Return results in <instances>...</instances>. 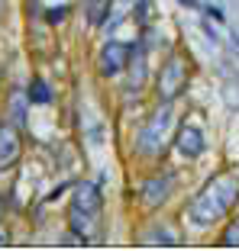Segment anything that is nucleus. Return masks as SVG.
Instances as JSON below:
<instances>
[{
  "label": "nucleus",
  "instance_id": "obj_1",
  "mask_svg": "<svg viewBox=\"0 0 239 251\" xmlns=\"http://www.w3.org/2000/svg\"><path fill=\"white\" fill-rule=\"evenodd\" d=\"M100 216H104V190L100 184H81L75 187V197H71V209H68V226L78 232V235L90 238L100 229Z\"/></svg>",
  "mask_w": 239,
  "mask_h": 251
},
{
  "label": "nucleus",
  "instance_id": "obj_2",
  "mask_svg": "<svg viewBox=\"0 0 239 251\" xmlns=\"http://www.w3.org/2000/svg\"><path fill=\"white\" fill-rule=\"evenodd\" d=\"M168 126H172V103H162L149 116V123L139 129V135H136V155H142V158H158L162 155Z\"/></svg>",
  "mask_w": 239,
  "mask_h": 251
},
{
  "label": "nucleus",
  "instance_id": "obj_3",
  "mask_svg": "<svg viewBox=\"0 0 239 251\" xmlns=\"http://www.w3.org/2000/svg\"><path fill=\"white\" fill-rule=\"evenodd\" d=\"M187 87V61L181 52H172L168 58L158 65V74H155V97L162 103H172L175 97Z\"/></svg>",
  "mask_w": 239,
  "mask_h": 251
},
{
  "label": "nucleus",
  "instance_id": "obj_4",
  "mask_svg": "<svg viewBox=\"0 0 239 251\" xmlns=\"http://www.w3.org/2000/svg\"><path fill=\"white\" fill-rule=\"evenodd\" d=\"M230 213V209L220 203L217 197L210 190H201V193H194V197L187 200V209H184V216H187V222L194 226V229H210V226H217L223 216Z\"/></svg>",
  "mask_w": 239,
  "mask_h": 251
},
{
  "label": "nucleus",
  "instance_id": "obj_5",
  "mask_svg": "<svg viewBox=\"0 0 239 251\" xmlns=\"http://www.w3.org/2000/svg\"><path fill=\"white\" fill-rule=\"evenodd\" d=\"M129 58H133V45L110 39V42L100 49V55H97V71H100V77H117L120 71H126V68H129Z\"/></svg>",
  "mask_w": 239,
  "mask_h": 251
},
{
  "label": "nucleus",
  "instance_id": "obj_6",
  "mask_svg": "<svg viewBox=\"0 0 239 251\" xmlns=\"http://www.w3.org/2000/svg\"><path fill=\"white\" fill-rule=\"evenodd\" d=\"M204 190H210L226 209H233L239 203V174H233V171H217V174L204 184Z\"/></svg>",
  "mask_w": 239,
  "mask_h": 251
},
{
  "label": "nucleus",
  "instance_id": "obj_7",
  "mask_svg": "<svg viewBox=\"0 0 239 251\" xmlns=\"http://www.w3.org/2000/svg\"><path fill=\"white\" fill-rule=\"evenodd\" d=\"M23 155V139L16 123H0V171H10Z\"/></svg>",
  "mask_w": 239,
  "mask_h": 251
},
{
  "label": "nucleus",
  "instance_id": "obj_8",
  "mask_svg": "<svg viewBox=\"0 0 239 251\" xmlns=\"http://www.w3.org/2000/svg\"><path fill=\"white\" fill-rule=\"evenodd\" d=\"M175 148H178L184 158H201L204 155V148H207V139H204V129L194 123H184L178 126V135H175Z\"/></svg>",
  "mask_w": 239,
  "mask_h": 251
},
{
  "label": "nucleus",
  "instance_id": "obj_9",
  "mask_svg": "<svg viewBox=\"0 0 239 251\" xmlns=\"http://www.w3.org/2000/svg\"><path fill=\"white\" fill-rule=\"evenodd\" d=\"M172 187H175V174H172V171H162V174H155V177H149L146 184H142L139 200H142L149 209H155L158 203H165V200H168Z\"/></svg>",
  "mask_w": 239,
  "mask_h": 251
},
{
  "label": "nucleus",
  "instance_id": "obj_10",
  "mask_svg": "<svg viewBox=\"0 0 239 251\" xmlns=\"http://www.w3.org/2000/svg\"><path fill=\"white\" fill-rule=\"evenodd\" d=\"M30 90L26 87H20V84H16V87H10L7 90V113H10V123H16L23 129V126H26V113H30Z\"/></svg>",
  "mask_w": 239,
  "mask_h": 251
},
{
  "label": "nucleus",
  "instance_id": "obj_11",
  "mask_svg": "<svg viewBox=\"0 0 239 251\" xmlns=\"http://www.w3.org/2000/svg\"><path fill=\"white\" fill-rule=\"evenodd\" d=\"M146 245H181V235L168 226V222H152V229L142 235Z\"/></svg>",
  "mask_w": 239,
  "mask_h": 251
},
{
  "label": "nucleus",
  "instance_id": "obj_12",
  "mask_svg": "<svg viewBox=\"0 0 239 251\" xmlns=\"http://www.w3.org/2000/svg\"><path fill=\"white\" fill-rule=\"evenodd\" d=\"M26 90H30V100H32V103H39V106H49V103L55 100L52 87H49V84H45L42 77H32V81H30V87H26Z\"/></svg>",
  "mask_w": 239,
  "mask_h": 251
},
{
  "label": "nucleus",
  "instance_id": "obj_13",
  "mask_svg": "<svg viewBox=\"0 0 239 251\" xmlns=\"http://www.w3.org/2000/svg\"><path fill=\"white\" fill-rule=\"evenodd\" d=\"M220 245H226V248H239V216L226 226V232L220 235Z\"/></svg>",
  "mask_w": 239,
  "mask_h": 251
},
{
  "label": "nucleus",
  "instance_id": "obj_14",
  "mask_svg": "<svg viewBox=\"0 0 239 251\" xmlns=\"http://www.w3.org/2000/svg\"><path fill=\"white\" fill-rule=\"evenodd\" d=\"M84 10H88L90 23H100V16H104V10H107V0H84Z\"/></svg>",
  "mask_w": 239,
  "mask_h": 251
},
{
  "label": "nucleus",
  "instance_id": "obj_15",
  "mask_svg": "<svg viewBox=\"0 0 239 251\" xmlns=\"http://www.w3.org/2000/svg\"><path fill=\"white\" fill-rule=\"evenodd\" d=\"M65 16H68V7H65V3H61V7H49V10H45V20L52 23V26H59Z\"/></svg>",
  "mask_w": 239,
  "mask_h": 251
},
{
  "label": "nucleus",
  "instance_id": "obj_16",
  "mask_svg": "<svg viewBox=\"0 0 239 251\" xmlns=\"http://www.w3.org/2000/svg\"><path fill=\"white\" fill-rule=\"evenodd\" d=\"M136 20L146 26L149 23V0H136Z\"/></svg>",
  "mask_w": 239,
  "mask_h": 251
},
{
  "label": "nucleus",
  "instance_id": "obj_17",
  "mask_svg": "<svg viewBox=\"0 0 239 251\" xmlns=\"http://www.w3.org/2000/svg\"><path fill=\"white\" fill-rule=\"evenodd\" d=\"M204 13H207L210 20H217V23H223V20H226L223 7H217V3H207V7H204Z\"/></svg>",
  "mask_w": 239,
  "mask_h": 251
},
{
  "label": "nucleus",
  "instance_id": "obj_18",
  "mask_svg": "<svg viewBox=\"0 0 239 251\" xmlns=\"http://www.w3.org/2000/svg\"><path fill=\"white\" fill-rule=\"evenodd\" d=\"M204 36L210 39V45H217L220 42V36H217V29H213V26H210V23H204Z\"/></svg>",
  "mask_w": 239,
  "mask_h": 251
},
{
  "label": "nucleus",
  "instance_id": "obj_19",
  "mask_svg": "<svg viewBox=\"0 0 239 251\" xmlns=\"http://www.w3.org/2000/svg\"><path fill=\"white\" fill-rule=\"evenodd\" d=\"M178 3H184L187 10H194V7H197V0H178Z\"/></svg>",
  "mask_w": 239,
  "mask_h": 251
},
{
  "label": "nucleus",
  "instance_id": "obj_20",
  "mask_svg": "<svg viewBox=\"0 0 239 251\" xmlns=\"http://www.w3.org/2000/svg\"><path fill=\"white\" fill-rule=\"evenodd\" d=\"M0 213H3V200H0Z\"/></svg>",
  "mask_w": 239,
  "mask_h": 251
},
{
  "label": "nucleus",
  "instance_id": "obj_21",
  "mask_svg": "<svg viewBox=\"0 0 239 251\" xmlns=\"http://www.w3.org/2000/svg\"><path fill=\"white\" fill-rule=\"evenodd\" d=\"M233 42H236V45H239V36H236V39H233Z\"/></svg>",
  "mask_w": 239,
  "mask_h": 251
}]
</instances>
